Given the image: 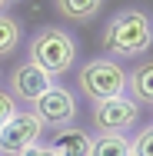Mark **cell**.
<instances>
[{
  "label": "cell",
  "mask_w": 153,
  "mask_h": 156,
  "mask_svg": "<svg viewBox=\"0 0 153 156\" xmlns=\"http://www.w3.org/2000/svg\"><path fill=\"white\" fill-rule=\"evenodd\" d=\"M153 43V23H150V13L140 10V7H123L117 10L107 27L100 33V47L110 60H140L147 57Z\"/></svg>",
  "instance_id": "cell-1"
},
{
  "label": "cell",
  "mask_w": 153,
  "mask_h": 156,
  "mask_svg": "<svg viewBox=\"0 0 153 156\" xmlns=\"http://www.w3.org/2000/svg\"><path fill=\"white\" fill-rule=\"evenodd\" d=\"M27 50H30L27 60L37 63L40 70H47L53 80L63 76V73H70V70L77 66V57H80L77 37L67 33L63 27H53V23H47V27H40V30L33 33Z\"/></svg>",
  "instance_id": "cell-2"
},
{
  "label": "cell",
  "mask_w": 153,
  "mask_h": 156,
  "mask_svg": "<svg viewBox=\"0 0 153 156\" xmlns=\"http://www.w3.org/2000/svg\"><path fill=\"white\" fill-rule=\"evenodd\" d=\"M123 83H126V70L110 57H93V60L80 63L77 70V87L90 103L123 96Z\"/></svg>",
  "instance_id": "cell-3"
},
{
  "label": "cell",
  "mask_w": 153,
  "mask_h": 156,
  "mask_svg": "<svg viewBox=\"0 0 153 156\" xmlns=\"http://www.w3.org/2000/svg\"><path fill=\"white\" fill-rule=\"evenodd\" d=\"M30 110H33V116L43 123V129H47V126H57V129L73 126L77 116H80L77 96H73V90H67L63 83H53L50 90H43V93L30 103Z\"/></svg>",
  "instance_id": "cell-4"
},
{
  "label": "cell",
  "mask_w": 153,
  "mask_h": 156,
  "mask_svg": "<svg viewBox=\"0 0 153 156\" xmlns=\"http://www.w3.org/2000/svg\"><path fill=\"white\" fill-rule=\"evenodd\" d=\"M43 123L33 116V110H17L7 123L0 126V156H20L33 143H40Z\"/></svg>",
  "instance_id": "cell-5"
},
{
  "label": "cell",
  "mask_w": 153,
  "mask_h": 156,
  "mask_svg": "<svg viewBox=\"0 0 153 156\" xmlns=\"http://www.w3.org/2000/svg\"><path fill=\"white\" fill-rule=\"evenodd\" d=\"M140 123V106L130 100V96H113V100H103V103H93V126L97 133H123L130 126Z\"/></svg>",
  "instance_id": "cell-6"
},
{
  "label": "cell",
  "mask_w": 153,
  "mask_h": 156,
  "mask_svg": "<svg viewBox=\"0 0 153 156\" xmlns=\"http://www.w3.org/2000/svg\"><path fill=\"white\" fill-rule=\"evenodd\" d=\"M57 80L47 73V70H40L37 63H20V66H13L10 70V76H7V93L13 96L17 103H33L37 96L43 93V90H50Z\"/></svg>",
  "instance_id": "cell-7"
},
{
  "label": "cell",
  "mask_w": 153,
  "mask_h": 156,
  "mask_svg": "<svg viewBox=\"0 0 153 156\" xmlns=\"http://www.w3.org/2000/svg\"><path fill=\"white\" fill-rule=\"evenodd\" d=\"M123 93L130 96L137 106H153V63L143 57L133 70H126Z\"/></svg>",
  "instance_id": "cell-8"
},
{
  "label": "cell",
  "mask_w": 153,
  "mask_h": 156,
  "mask_svg": "<svg viewBox=\"0 0 153 156\" xmlns=\"http://www.w3.org/2000/svg\"><path fill=\"white\" fill-rule=\"evenodd\" d=\"M90 140L93 133H87L83 126H63L53 133V140L47 146L57 156H90Z\"/></svg>",
  "instance_id": "cell-9"
},
{
  "label": "cell",
  "mask_w": 153,
  "mask_h": 156,
  "mask_svg": "<svg viewBox=\"0 0 153 156\" xmlns=\"http://www.w3.org/2000/svg\"><path fill=\"white\" fill-rule=\"evenodd\" d=\"M53 10L60 13V20H70V23H90L93 17L103 10V0H53Z\"/></svg>",
  "instance_id": "cell-10"
},
{
  "label": "cell",
  "mask_w": 153,
  "mask_h": 156,
  "mask_svg": "<svg viewBox=\"0 0 153 156\" xmlns=\"http://www.w3.org/2000/svg\"><path fill=\"white\" fill-rule=\"evenodd\" d=\"M90 156H130V140L123 133H97L90 140Z\"/></svg>",
  "instance_id": "cell-11"
},
{
  "label": "cell",
  "mask_w": 153,
  "mask_h": 156,
  "mask_svg": "<svg viewBox=\"0 0 153 156\" xmlns=\"http://www.w3.org/2000/svg\"><path fill=\"white\" fill-rule=\"evenodd\" d=\"M20 43H24V27H20V20L0 13V60L10 57Z\"/></svg>",
  "instance_id": "cell-12"
},
{
  "label": "cell",
  "mask_w": 153,
  "mask_h": 156,
  "mask_svg": "<svg viewBox=\"0 0 153 156\" xmlns=\"http://www.w3.org/2000/svg\"><path fill=\"white\" fill-rule=\"evenodd\" d=\"M130 156H153V129L150 126H143L130 140Z\"/></svg>",
  "instance_id": "cell-13"
},
{
  "label": "cell",
  "mask_w": 153,
  "mask_h": 156,
  "mask_svg": "<svg viewBox=\"0 0 153 156\" xmlns=\"http://www.w3.org/2000/svg\"><path fill=\"white\" fill-rule=\"evenodd\" d=\"M17 110H20V106H17V100L7 93V90H0V126L7 123V120H10V116H13Z\"/></svg>",
  "instance_id": "cell-14"
},
{
  "label": "cell",
  "mask_w": 153,
  "mask_h": 156,
  "mask_svg": "<svg viewBox=\"0 0 153 156\" xmlns=\"http://www.w3.org/2000/svg\"><path fill=\"white\" fill-rule=\"evenodd\" d=\"M20 156H57V153H53L47 143H33L30 150H27V153H20Z\"/></svg>",
  "instance_id": "cell-15"
},
{
  "label": "cell",
  "mask_w": 153,
  "mask_h": 156,
  "mask_svg": "<svg viewBox=\"0 0 153 156\" xmlns=\"http://www.w3.org/2000/svg\"><path fill=\"white\" fill-rule=\"evenodd\" d=\"M3 7H7V0H0V13H3Z\"/></svg>",
  "instance_id": "cell-16"
},
{
  "label": "cell",
  "mask_w": 153,
  "mask_h": 156,
  "mask_svg": "<svg viewBox=\"0 0 153 156\" xmlns=\"http://www.w3.org/2000/svg\"><path fill=\"white\" fill-rule=\"evenodd\" d=\"M7 3H10V0H7Z\"/></svg>",
  "instance_id": "cell-17"
}]
</instances>
